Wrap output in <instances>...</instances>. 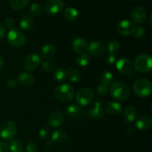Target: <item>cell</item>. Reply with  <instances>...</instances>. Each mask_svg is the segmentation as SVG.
I'll return each mask as SVG.
<instances>
[{
	"label": "cell",
	"instance_id": "obj_1",
	"mask_svg": "<svg viewBox=\"0 0 152 152\" xmlns=\"http://www.w3.org/2000/svg\"><path fill=\"white\" fill-rule=\"evenodd\" d=\"M109 92L111 96L116 100L123 101L130 96L131 90L129 86L123 82H114L110 86Z\"/></svg>",
	"mask_w": 152,
	"mask_h": 152
},
{
	"label": "cell",
	"instance_id": "obj_2",
	"mask_svg": "<svg viewBox=\"0 0 152 152\" xmlns=\"http://www.w3.org/2000/svg\"><path fill=\"white\" fill-rule=\"evenodd\" d=\"M75 94L74 87L68 83H63L56 86L53 91V95L55 98L59 102H71L73 99Z\"/></svg>",
	"mask_w": 152,
	"mask_h": 152
},
{
	"label": "cell",
	"instance_id": "obj_3",
	"mask_svg": "<svg viewBox=\"0 0 152 152\" xmlns=\"http://www.w3.org/2000/svg\"><path fill=\"white\" fill-rule=\"evenodd\" d=\"M132 88L135 94L140 97H147L151 95L152 91L151 83L146 79L137 80L134 83Z\"/></svg>",
	"mask_w": 152,
	"mask_h": 152
},
{
	"label": "cell",
	"instance_id": "obj_4",
	"mask_svg": "<svg viewBox=\"0 0 152 152\" xmlns=\"http://www.w3.org/2000/svg\"><path fill=\"white\" fill-rule=\"evenodd\" d=\"M7 41L12 47L20 48L26 43V37L20 30L13 28L7 33Z\"/></svg>",
	"mask_w": 152,
	"mask_h": 152
},
{
	"label": "cell",
	"instance_id": "obj_5",
	"mask_svg": "<svg viewBox=\"0 0 152 152\" xmlns=\"http://www.w3.org/2000/svg\"><path fill=\"white\" fill-rule=\"evenodd\" d=\"M134 67L136 71L141 73H147L151 71L152 68L151 56L148 53H142L137 56Z\"/></svg>",
	"mask_w": 152,
	"mask_h": 152
},
{
	"label": "cell",
	"instance_id": "obj_6",
	"mask_svg": "<svg viewBox=\"0 0 152 152\" xmlns=\"http://www.w3.org/2000/svg\"><path fill=\"white\" fill-rule=\"evenodd\" d=\"M17 132L16 124L12 120H6L0 126V136L5 140H12Z\"/></svg>",
	"mask_w": 152,
	"mask_h": 152
},
{
	"label": "cell",
	"instance_id": "obj_7",
	"mask_svg": "<svg viewBox=\"0 0 152 152\" xmlns=\"http://www.w3.org/2000/svg\"><path fill=\"white\" fill-rule=\"evenodd\" d=\"M94 98V91L89 88H83L77 92L76 100L80 106H86L92 102Z\"/></svg>",
	"mask_w": 152,
	"mask_h": 152
},
{
	"label": "cell",
	"instance_id": "obj_8",
	"mask_svg": "<svg viewBox=\"0 0 152 152\" xmlns=\"http://www.w3.org/2000/svg\"><path fill=\"white\" fill-rule=\"evenodd\" d=\"M65 7L62 0H47L45 3V11L48 15H56L61 13Z\"/></svg>",
	"mask_w": 152,
	"mask_h": 152
},
{
	"label": "cell",
	"instance_id": "obj_9",
	"mask_svg": "<svg viewBox=\"0 0 152 152\" xmlns=\"http://www.w3.org/2000/svg\"><path fill=\"white\" fill-rule=\"evenodd\" d=\"M41 64V59L37 53H29L24 59L23 67L25 71H33L38 68L39 65Z\"/></svg>",
	"mask_w": 152,
	"mask_h": 152
},
{
	"label": "cell",
	"instance_id": "obj_10",
	"mask_svg": "<svg viewBox=\"0 0 152 152\" xmlns=\"http://www.w3.org/2000/svg\"><path fill=\"white\" fill-rule=\"evenodd\" d=\"M115 64L117 71L123 75H129L133 72L134 64L128 58H121Z\"/></svg>",
	"mask_w": 152,
	"mask_h": 152
},
{
	"label": "cell",
	"instance_id": "obj_11",
	"mask_svg": "<svg viewBox=\"0 0 152 152\" xmlns=\"http://www.w3.org/2000/svg\"><path fill=\"white\" fill-rule=\"evenodd\" d=\"M130 16L134 23L141 24L146 19L147 11L142 6H136L131 11Z\"/></svg>",
	"mask_w": 152,
	"mask_h": 152
},
{
	"label": "cell",
	"instance_id": "obj_12",
	"mask_svg": "<svg viewBox=\"0 0 152 152\" xmlns=\"http://www.w3.org/2000/svg\"><path fill=\"white\" fill-rule=\"evenodd\" d=\"M105 50V46L103 43L99 40L91 42L88 47L89 54L93 56H99L103 54Z\"/></svg>",
	"mask_w": 152,
	"mask_h": 152
},
{
	"label": "cell",
	"instance_id": "obj_13",
	"mask_svg": "<svg viewBox=\"0 0 152 152\" xmlns=\"http://www.w3.org/2000/svg\"><path fill=\"white\" fill-rule=\"evenodd\" d=\"M64 122V116L59 111H54L50 113L47 118V123L51 128H57Z\"/></svg>",
	"mask_w": 152,
	"mask_h": 152
},
{
	"label": "cell",
	"instance_id": "obj_14",
	"mask_svg": "<svg viewBox=\"0 0 152 152\" xmlns=\"http://www.w3.org/2000/svg\"><path fill=\"white\" fill-rule=\"evenodd\" d=\"M133 28V24L128 19H123L120 21L117 25V30L118 33L120 35L124 36V37L132 35Z\"/></svg>",
	"mask_w": 152,
	"mask_h": 152
},
{
	"label": "cell",
	"instance_id": "obj_15",
	"mask_svg": "<svg viewBox=\"0 0 152 152\" xmlns=\"http://www.w3.org/2000/svg\"><path fill=\"white\" fill-rule=\"evenodd\" d=\"M88 45L87 41L85 39L81 38V37H77L73 40L72 48L76 53L83 54L88 50Z\"/></svg>",
	"mask_w": 152,
	"mask_h": 152
},
{
	"label": "cell",
	"instance_id": "obj_16",
	"mask_svg": "<svg viewBox=\"0 0 152 152\" xmlns=\"http://www.w3.org/2000/svg\"><path fill=\"white\" fill-rule=\"evenodd\" d=\"M105 111L103 108L101 106L100 101H96L94 104V106L92 107L88 111V117L92 120H100L103 117Z\"/></svg>",
	"mask_w": 152,
	"mask_h": 152
},
{
	"label": "cell",
	"instance_id": "obj_17",
	"mask_svg": "<svg viewBox=\"0 0 152 152\" xmlns=\"http://www.w3.org/2000/svg\"><path fill=\"white\" fill-rule=\"evenodd\" d=\"M105 110L110 115L118 116L123 112V107L119 102L115 101H109L105 104Z\"/></svg>",
	"mask_w": 152,
	"mask_h": 152
},
{
	"label": "cell",
	"instance_id": "obj_18",
	"mask_svg": "<svg viewBox=\"0 0 152 152\" xmlns=\"http://www.w3.org/2000/svg\"><path fill=\"white\" fill-rule=\"evenodd\" d=\"M152 120L149 116L143 115L138 118L136 122V127L140 130L145 131L151 127Z\"/></svg>",
	"mask_w": 152,
	"mask_h": 152
},
{
	"label": "cell",
	"instance_id": "obj_19",
	"mask_svg": "<svg viewBox=\"0 0 152 152\" xmlns=\"http://www.w3.org/2000/svg\"><path fill=\"white\" fill-rule=\"evenodd\" d=\"M18 81L25 87H31L34 84L35 79L29 73L23 72L19 74V75L18 76Z\"/></svg>",
	"mask_w": 152,
	"mask_h": 152
},
{
	"label": "cell",
	"instance_id": "obj_20",
	"mask_svg": "<svg viewBox=\"0 0 152 152\" xmlns=\"http://www.w3.org/2000/svg\"><path fill=\"white\" fill-rule=\"evenodd\" d=\"M68 139V137L66 132L62 130H60V129L56 130L52 133L51 140L53 142H56V143L59 144L65 143V142H67Z\"/></svg>",
	"mask_w": 152,
	"mask_h": 152
},
{
	"label": "cell",
	"instance_id": "obj_21",
	"mask_svg": "<svg viewBox=\"0 0 152 152\" xmlns=\"http://www.w3.org/2000/svg\"><path fill=\"white\" fill-rule=\"evenodd\" d=\"M137 117V109L133 105H129L126 108L123 112V119L127 123H132Z\"/></svg>",
	"mask_w": 152,
	"mask_h": 152
},
{
	"label": "cell",
	"instance_id": "obj_22",
	"mask_svg": "<svg viewBox=\"0 0 152 152\" xmlns=\"http://www.w3.org/2000/svg\"><path fill=\"white\" fill-rule=\"evenodd\" d=\"M56 53V48L51 44H46L42 47L41 50V54L44 59H52Z\"/></svg>",
	"mask_w": 152,
	"mask_h": 152
},
{
	"label": "cell",
	"instance_id": "obj_23",
	"mask_svg": "<svg viewBox=\"0 0 152 152\" xmlns=\"http://www.w3.org/2000/svg\"><path fill=\"white\" fill-rule=\"evenodd\" d=\"M82 108L80 106L77 104H71L69 105L65 109V112H66L67 115L72 118H77L80 117L82 114Z\"/></svg>",
	"mask_w": 152,
	"mask_h": 152
},
{
	"label": "cell",
	"instance_id": "obj_24",
	"mask_svg": "<svg viewBox=\"0 0 152 152\" xmlns=\"http://www.w3.org/2000/svg\"><path fill=\"white\" fill-rule=\"evenodd\" d=\"M34 25V21L31 16H24L19 22V26L23 31H30Z\"/></svg>",
	"mask_w": 152,
	"mask_h": 152
},
{
	"label": "cell",
	"instance_id": "obj_25",
	"mask_svg": "<svg viewBox=\"0 0 152 152\" xmlns=\"http://www.w3.org/2000/svg\"><path fill=\"white\" fill-rule=\"evenodd\" d=\"M10 7L13 10H22L28 7L30 4V0H8Z\"/></svg>",
	"mask_w": 152,
	"mask_h": 152
},
{
	"label": "cell",
	"instance_id": "obj_26",
	"mask_svg": "<svg viewBox=\"0 0 152 152\" xmlns=\"http://www.w3.org/2000/svg\"><path fill=\"white\" fill-rule=\"evenodd\" d=\"M53 77L59 83H65L68 80V73L63 68H57L53 72Z\"/></svg>",
	"mask_w": 152,
	"mask_h": 152
},
{
	"label": "cell",
	"instance_id": "obj_27",
	"mask_svg": "<svg viewBox=\"0 0 152 152\" xmlns=\"http://www.w3.org/2000/svg\"><path fill=\"white\" fill-rule=\"evenodd\" d=\"M66 71L68 73V78H69L71 83H76L80 81V78H81V74L77 69L70 67V68H67Z\"/></svg>",
	"mask_w": 152,
	"mask_h": 152
},
{
	"label": "cell",
	"instance_id": "obj_28",
	"mask_svg": "<svg viewBox=\"0 0 152 152\" xmlns=\"http://www.w3.org/2000/svg\"><path fill=\"white\" fill-rule=\"evenodd\" d=\"M65 17L69 21H75L78 18L79 13L77 9L73 7H68L64 11Z\"/></svg>",
	"mask_w": 152,
	"mask_h": 152
},
{
	"label": "cell",
	"instance_id": "obj_29",
	"mask_svg": "<svg viewBox=\"0 0 152 152\" xmlns=\"http://www.w3.org/2000/svg\"><path fill=\"white\" fill-rule=\"evenodd\" d=\"M108 55L111 56H116L117 53L120 49V43L117 39H113L110 41L108 45Z\"/></svg>",
	"mask_w": 152,
	"mask_h": 152
},
{
	"label": "cell",
	"instance_id": "obj_30",
	"mask_svg": "<svg viewBox=\"0 0 152 152\" xmlns=\"http://www.w3.org/2000/svg\"><path fill=\"white\" fill-rule=\"evenodd\" d=\"M9 148L11 152H22L23 144L19 140H12L9 144Z\"/></svg>",
	"mask_w": 152,
	"mask_h": 152
},
{
	"label": "cell",
	"instance_id": "obj_31",
	"mask_svg": "<svg viewBox=\"0 0 152 152\" xmlns=\"http://www.w3.org/2000/svg\"><path fill=\"white\" fill-rule=\"evenodd\" d=\"M90 61V56L88 54H87V53H83V54H80L77 57L76 62H77V65H79V66L86 67L88 65Z\"/></svg>",
	"mask_w": 152,
	"mask_h": 152
},
{
	"label": "cell",
	"instance_id": "obj_32",
	"mask_svg": "<svg viewBox=\"0 0 152 152\" xmlns=\"http://www.w3.org/2000/svg\"><path fill=\"white\" fill-rule=\"evenodd\" d=\"M101 83H104L108 86L111 85V83H114V75L112 73L109 71H104L100 77Z\"/></svg>",
	"mask_w": 152,
	"mask_h": 152
},
{
	"label": "cell",
	"instance_id": "obj_33",
	"mask_svg": "<svg viewBox=\"0 0 152 152\" xmlns=\"http://www.w3.org/2000/svg\"><path fill=\"white\" fill-rule=\"evenodd\" d=\"M30 13L34 17H39L42 15L41 6L37 3H33L30 7Z\"/></svg>",
	"mask_w": 152,
	"mask_h": 152
},
{
	"label": "cell",
	"instance_id": "obj_34",
	"mask_svg": "<svg viewBox=\"0 0 152 152\" xmlns=\"http://www.w3.org/2000/svg\"><path fill=\"white\" fill-rule=\"evenodd\" d=\"M145 31L142 26H135L134 27L132 31V35L136 38H141L145 35Z\"/></svg>",
	"mask_w": 152,
	"mask_h": 152
},
{
	"label": "cell",
	"instance_id": "obj_35",
	"mask_svg": "<svg viewBox=\"0 0 152 152\" xmlns=\"http://www.w3.org/2000/svg\"><path fill=\"white\" fill-rule=\"evenodd\" d=\"M108 91H109V86L104 83H100L99 86L96 88V91L100 95H105L108 94Z\"/></svg>",
	"mask_w": 152,
	"mask_h": 152
},
{
	"label": "cell",
	"instance_id": "obj_36",
	"mask_svg": "<svg viewBox=\"0 0 152 152\" xmlns=\"http://www.w3.org/2000/svg\"><path fill=\"white\" fill-rule=\"evenodd\" d=\"M25 151L26 152H37L38 148L37 144L33 141H29L25 145Z\"/></svg>",
	"mask_w": 152,
	"mask_h": 152
},
{
	"label": "cell",
	"instance_id": "obj_37",
	"mask_svg": "<svg viewBox=\"0 0 152 152\" xmlns=\"http://www.w3.org/2000/svg\"><path fill=\"white\" fill-rule=\"evenodd\" d=\"M42 68L45 72H51L54 68V65L50 61H45L42 63Z\"/></svg>",
	"mask_w": 152,
	"mask_h": 152
},
{
	"label": "cell",
	"instance_id": "obj_38",
	"mask_svg": "<svg viewBox=\"0 0 152 152\" xmlns=\"http://www.w3.org/2000/svg\"><path fill=\"white\" fill-rule=\"evenodd\" d=\"M49 135H50V132H49V129L46 127L42 128L39 132V136L43 140H47Z\"/></svg>",
	"mask_w": 152,
	"mask_h": 152
},
{
	"label": "cell",
	"instance_id": "obj_39",
	"mask_svg": "<svg viewBox=\"0 0 152 152\" xmlns=\"http://www.w3.org/2000/svg\"><path fill=\"white\" fill-rule=\"evenodd\" d=\"M4 24H5V26L10 30L13 28V26H14V20H13V18L7 17L5 19Z\"/></svg>",
	"mask_w": 152,
	"mask_h": 152
},
{
	"label": "cell",
	"instance_id": "obj_40",
	"mask_svg": "<svg viewBox=\"0 0 152 152\" xmlns=\"http://www.w3.org/2000/svg\"><path fill=\"white\" fill-rule=\"evenodd\" d=\"M9 144L4 141H0V152H9Z\"/></svg>",
	"mask_w": 152,
	"mask_h": 152
},
{
	"label": "cell",
	"instance_id": "obj_41",
	"mask_svg": "<svg viewBox=\"0 0 152 152\" xmlns=\"http://www.w3.org/2000/svg\"><path fill=\"white\" fill-rule=\"evenodd\" d=\"M17 85V82L14 79H9L7 82H6V86L8 88H14Z\"/></svg>",
	"mask_w": 152,
	"mask_h": 152
},
{
	"label": "cell",
	"instance_id": "obj_42",
	"mask_svg": "<svg viewBox=\"0 0 152 152\" xmlns=\"http://www.w3.org/2000/svg\"><path fill=\"white\" fill-rule=\"evenodd\" d=\"M6 28L3 25L0 24V39L3 38L5 36Z\"/></svg>",
	"mask_w": 152,
	"mask_h": 152
},
{
	"label": "cell",
	"instance_id": "obj_43",
	"mask_svg": "<svg viewBox=\"0 0 152 152\" xmlns=\"http://www.w3.org/2000/svg\"><path fill=\"white\" fill-rule=\"evenodd\" d=\"M126 132H127V134H133L135 132V129L133 127H129V129H127V130H126Z\"/></svg>",
	"mask_w": 152,
	"mask_h": 152
},
{
	"label": "cell",
	"instance_id": "obj_44",
	"mask_svg": "<svg viewBox=\"0 0 152 152\" xmlns=\"http://www.w3.org/2000/svg\"><path fill=\"white\" fill-rule=\"evenodd\" d=\"M4 58L1 57V56H0V69L3 68V67H4Z\"/></svg>",
	"mask_w": 152,
	"mask_h": 152
},
{
	"label": "cell",
	"instance_id": "obj_45",
	"mask_svg": "<svg viewBox=\"0 0 152 152\" xmlns=\"http://www.w3.org/2000/svg\"><path fill=\"white\" fill-rule=\"evenodd\" d=\"M151 18H152V15L150 16V18H149V24L150 25H152V23H151Z\"/></svg>",
	"mask_w": 152,
	"mask_h": 152
},
{
	"label": "cell",
	"instance_id": "obj_46",
	"mask_svg": "<svg viewBox=\"0 0 152 152\" xmlns=\"http://www.w3.org/2000/svg\"><path fill=\"white\" fill-rule=\"evenodd\" d=\"M132 1H136V0H132Z\"/></svg>",
	"mask_w": 152,
	"mask_h": 152
}]
</instances>
